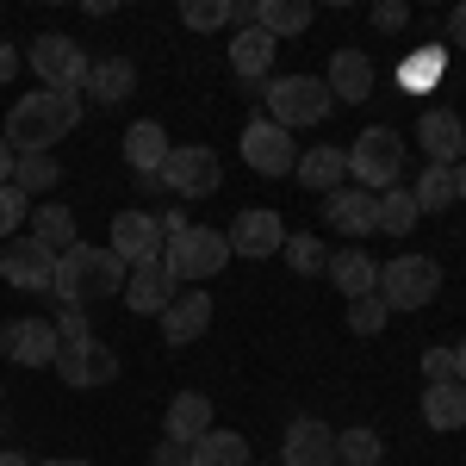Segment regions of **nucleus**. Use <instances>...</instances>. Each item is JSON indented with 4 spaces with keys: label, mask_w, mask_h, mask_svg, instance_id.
<instances>
[{
    "label": "nucleus",
    "mask_w": 466,
    "mask_h": 466,
    "mask_svg": "<svg viewBox=\"0 0 466 466\" xmlns=\"http://www.w3.org/2000/svg\"><path fill=\"white\" fill-rule=\"evenodd\" d=\"M280 466H336V430L323 417H292L280 435Z\"/></svg>",
    "instance_id": "15"
},
{
    "label": "nucleus",
    "mask_w": 466,
    "mask_h": 466,
    "mask_svg": "<svg viewBox=\"0 0 466 466\" xmlns=\"http://www.w3.org/2000/svg\"><path fill=\"white\" fill-rule=\"evenodd\" d=\"M454 199H466V156L454 162Z\"/></svg>",
    "instance_id": "50"
},
{
    "label": "nucleus",
    "mask_w": 466,
    "mask_h": 466,
    "mask_svg": "<svg viewBox=\"0 0 466 466\" xmlns=\"http://www.w3.org/2000/svg\"><path fill=\"white\" fill-rule=\"evenodd\" d=\"M175 292H180V280L162 268V255H156V261H137V268L125 274V292H118V299H125L137 318H162V311L175 305Z\"/></svg>",
    "instance_id": "12"
},
{
    "label": "nucleus",
    "mask_w": 466,
    "mask_h": 466,
    "mask_svg": "<svg viewBox=\"0 0 466 466\" xmlns=\"http://www.w3.org/2000/svg\"><path fill=\"white\" fill-rule=\"evenodd\" d=\"M441 69H448L441 44H423V50H410V56H404V63L392 69V81L404 87V94H430L435 81H441Z\"/></svg>",
    "instance_id": "30"
},
{
    "label": "nucleus",
    "mask_w": 466,
    "mask_h": 466,
    "mask_svg": "<svg viewBox=\"0 0 466 466\" xmlns=\"http://www.w3.org/2000/svg\"><path fill=\"white\" fill-rule=\"evenodd\" d=\"M417 144H423V156H430V168H454L466 149V118L448 106H430L423 118H417Z\"/></svg>",
    "instance_id": "17"
},
{
    "label": "nucleus",
    "mask_w": 466,
    "mask_h": 466,
    "mask_svg": "<svg viewBox=\"0 0 466 466\" xmlns=\"http://www.w3.org/2000/svg\"><path fill=\"white\" fill-rule=\"evenodd\" d=\"M44 466H94V461H44Z\"/></svg>",
    "instance_id": "52"
},
{
    "label": "nucleus",
    "mask_w": 466,
    "mask_h": 466,
    "mask_svg": "<svg viewBox=\"0 0 466 466\" xmlns=\"http://www.w3.org/2000/svg\"><path fill=\"white\" fill-rule=\"evenodd\" d=\"M423 423L430 430H466V386L461 380L423 386Z\"/></svg>",
    "instance_id": "28"
},
{
    "label": "nucleus",
    "mask_w": 466,
    "mask_h": 466,
    "mask_svg": "<svg viewBox=\"0 0 466 466\" xmlns=\"http://www.w3.org/2000/svg\"><path fill=\"white\" fill-rule=\"evenodd\" d=\"M162 224H156V212H118L112 218V237H106V249L125 261V268H137V261H156L162 255Z\"/></svg>",
    "instance_id": "13"
},
{
    "label": "nucleus",
    "mask_w": 466,
    "mask_h": 466,
    "mask_svg": "<svg viewBox=\"0 0 466 466\" xmlns=\"http://www.w3.org/2000/svg\"><path fill=\"white\" fill-rule=\"evenodd\" d=\"M156 224H162V237H180V230H187L193 218H187V206H180V199H168V206L156 212Z\"/></svg>",
    "instance_id": "44"
},
{
    "label": "nucleus",
    "mask_w": 466,
    "mask_h": 466,
    "mask_svg": "<svg viewBox=\"0 0 466 466\" xmlns=\"http://www.w3.org/2000/svg\"><path fill=\"white\" fill-rule=\"evenodd\" d=\"M0 398H6V392H0Z\"/></svg>",
    "instance_id": "53"
},
{
    "label": "nucleus",
    "mask_w": 466,
    "mask_h": 466,
    "mask_svg": "<svg viewBox=\"0 0 466 466\" xmlns=\"http://www.w3.org/2000/svg\"><path fill=\"white\" fill-rule=\"evenodd\" d=\"M0 280L19 292H50L56 287V255L44 249L32 230H19V237L0 243Z\"/></svg>",
    "instance_id": "9"
},
{
    "label": "nucleus",
    "mask_w": 466,
    "mask_h": 466,
    "mask_svg": "<svg viewBox=\"0 0 466 466\" xmlns=\"http://www.w3.org/2000/svg\"><path fill=\"white\" fill-rule=\"evenodd\" d=\"M32 237L50 255H63V249H75V243H81V237H75V212H69V206H56V199L32 206Z\"/></svg>",
    "instance_id": "29"
},
{
    "label": "nucleus",
    "mask_w": 466,
    "mask_h": 466,
    "mask_svg": "<svg viewBox=\"0 0 466 466\" xmlns=\"http://www.w3.org/2000/svg\"><path fill=\"white\" fill-rule=\"evenodd\" d=\"M19 63H25V56H19V50L0 37V81H13V75H19Z\"/></svg>",
    "instance_id": "45"
},
{
    "label": "nucleus",
    "mask_w": 466,
    "mask_h": 466,
    "mask_svg": "<svg viewBox=\"0 0 466 466\" xmlns=\"http://www.w3.org/2000/svg\"><path fill=\"white\" fill-rule=\"evenodd\" d=\"M243 162H249L255 175H292V168H299L292 131H280L274 118H249V125H243Z\"/></svg>",
    "instance_id": "11"
},
{
    "label": "nucleus",
    "mask_w": 466,
    "mask_h": 466,
    "mask_svg": "<svg viewBox=\"0 0 466 466\" xmlns=\"http://www.w3.org/2000/svg\"><path fill=\"white\" fill-rule=\"evenodd\" d=\"M386 461V441H380V430H367V423H355V430H336V466H380Z\"/></svg>",
    "instance_id": "32"
},
{
    "label": "nucleus",
    "mask_w": 466,
    "mask_h": 466,
    "mask_svg": "<svg viewBox=\"0 0 466 466\" xmlns=\"http://www.w3.org/2000/svg\"><path fill=\"white\" fill-rule=\"evenodd\" d=\"M454 380H461V386H466V336H461V342H454Z\"/></svg>",
    "instance_id": "49"
},
{
    "label": "nucleus",
    "mask_w": 466,
    "mask_h": 466,
    "mask_svg": "<svg viewBox=\"0 0 466 466\" xmlns=\"http://www.w3.org/2000/svg\"><path fill=\"white\" fill-rule=\"evenodd\" d=\"M417 199H410V187H404V180H398V187H386V193H380V230H386V237H410V230H417Z\"/></svg>",
    "instance_id": "33"
},
{
    "label": "nucleus",
    "mask_w": 466,
    "mask_h": 466,
    "mask_svg": "<svg viewBox=\"0 0 466 466\" xmlns=\"http://www.w3.org/2000/svg\"><path fill=\"white\" fill-rule=\"evenodd\" d=\"M212 329V299H206V287H180L175 305L162 311V342L168 349H187V342H199Z\"/></svg>",
    "instance_id": "18"
},
{
    "label": "nucleus",
    "mask_w": 466,
    "mask_h": 466,
    "mask_svg": "<svg viewBox=\"0 0 466 466\" xmlns=\"http://www.w3.org/2000/svg\"><path fill=\"white\" fill-rule=\"evenodd\" d=\"M180 25H187V32H218V25H230V0H180Z\"/></svg>",
    "instance_id": "37"
},
{
    "label": "nucleus",
    "mask_w": 466,
    "mask_h": 466,
    "mask_svg": "<svg viewBox=\"0 0 466 466\" xmlns=\"http://www.w3.org/2000/svg\"><path fill=\"white\" fill-rule=\"evenodd\" d=\"M448 37L466 50V6H454V13H448Z\"/></svg>",
    "instance_id": "46"
},
{
    "label": "nucleus",
    "mask_w": 466,
    "mask_h": 466,
    "mask_svg": "<svg viewBox=\"0 0 466 466\" xmlns=\"http://www.w3.org/2000/svg\"><path fill=\"white\" fill-rule=\"evenodd\" d=\"M274 50H280V44L261 32V25H243V32L230 37V69H237V81H249V87H268Z\"/></svg>",
    "instance_id": "22"
},
{
    "label": "nucleus",
    "mask_w": 466,
    "mask_h": 466,
    "mask_svg": "<svg viewBox=\"0 0 466 466\" xmlns=\"http://www.w3.org/2000/svg\"><path fill=\"white\" fill-rule=\"evenodd\" d=\"M404 25H410V6L404 0H380L373 6V32H404Z\"/></svg>",
    "instance_id": "42"
},
{
    "label": "nucleus",
    "mask_w": 466,
    "mask_h": 466,
    "mask_svg": "<svg viewBox=\"0 0 466 466\" xmlns=\"http://www.w3.org/2000/svg\"><path fill=\"white\" fill-rule=\"evenodd\" d=\"M423 380H430V386L454 380V342H435V349H423Z\"/></svg>",
    "instance_id": "41"
},
{
    "label": "nucleus",
    "mask_w": 466,
    "mask_h": 466,
    "mask_svg": "<svg viewBox=\"0 0 466 466\" xmlns=\"http://www.w3.org/2000/svg\"><path fill=\"white\" fill-rule=\"evenodd\" d=\"M386 318H392V311H386V299H380V292L349 299V329H355V336H380V329H386Z\"/></svg>",
    "instance_id": "38"
},
{
    "label": "nucleus",
    "mask_w": 466,
    "mask_h": 466,
    "mask_svg": "<svg viewBox=\"0 0 466 466\" xmlns=\"http://www.w3.org/2000/svg\"><path fill=\"white\" fill-rule=\"evenodd\" d=\"M323 218H329V230H342V237H373V230H380V193L342 180L336 193H323Z\"/></svg>",
    "instance_id": "14"
},
{
    "label": "nucleus",
    "mask_w": 466,
    "mask_h": 466,
    "mask_svg": "<svg viewBox=\"0 0 466 466\" xmlns=\"http://www.w3.org/2000/svg\"><path fill=\"white\" fill-rule=\"evenodd\" d=\"M410 199H417V212H448L454 206V168H423Z\"/></svg>",
    "instance_id": "36"
},
{
    "label": "nucleus",
    "mask_w": 466,
    "mask_h": 466,
    "mask_svg": "<svg viewBox=\"0 0 466 466\" xmlns=\"http://www.w3.org/2000/svg\"><path fill=\"white\" fill-rule=\"evenodd\" d=\"M25 63L37 69V81L50 87V94H81V81H87V50L75 44L69 32H44L32 37V50H25Z\"/></svg>",
    "instance_id": "7"
},
{
    "label": "nucleus",
    "mask_w": 466,
    "mask_h": 466,
    "mask_svg": "<svg viewBox=\"0 0 466 466\" xmlns=\"http://www.w3.org/2000/svg\"><path fill=\"white\" fill-rule=\"evenodd\" d=\"M168 131L156 125V118H137L131 131H125V162L137 168V175H162V162H168Z\"/></svg>",
    "instance_id": "26"
},
{
    "label": "nucleus",
    "mask_w": 466,
    "mask_h": 466,
    "mask_svg": "<svg viewBox=\"0 0 466 466\" xmlns=\"http://www.w3.org/2000/svg\"><path fill=\"white\" fill-rule=\"evenodd\" d=\"M280 255H287V268H292V274H323V268H329V249H323L311 230H287Z\"/></svg>",
    "instance_id": "35"
},
{
    "label": "nucleus",
    "mask_w": 466,
    "mask_h": 466,
    "mask_svg": "<svg viewBox=\"0 0 466 466\" xmlns=\"http://www.w3.org/2000/svg\"><path fill=\"white\" fill-rule=\"evenodd\" d=\"M56 323V349H75V342H94V323H87V311H63Z\"/></svg>",
    "instance_id": "40"
},
{
    "label": "nucleus",
    "mask_w": 466,
    "mask_h": 466,
    "mask_svg": "<svg viewBox=\"0 0 466 466\" xmlns=\"http://www.w3.org/2000/svg\"><path fill=\"white\" fill-rule=\"evenodd\" d=\"M13 162H19V156H13V144H6V137H0V187H13Z\"/></svg>",
    "instance_id": "47"
},
{
    "label": "nucleus",
    "mask_w": 466,
    "mask_h": 466,
    "mask_svg": "<svg viewBox=\"0 0 466 466\" xmlns=\"http://www.w3.org/2000/svg\"><path fill=\"white\" fill-rule=\"evenodd\" d=\"M342 299H367V292H380V261L360 249H329V268H323Z\"/></svg>",
    "instance_id": "24"
},
{
    "label": "nucleus",
    "mask_w": 466,
    "mask_h": 466,
    "mask_svg": "<svg viewBox=\"0 0 466 466\" xmlns=\"http://www.w3.org/2000/svg\"><path fill=\"white\" fill-rule=\"evenodd\" d=\"M268 112L261 118H274L280 131H299V125H323L329 118V87H323V75H274L268 87Z\"/></svg>",
    "instance_id": "4"
},
{
    "label": "nucleus",
    "mask_w": 466,
    "mask_h": 466,
    "mask_svg": "<svg viewBox=\"0 0 466 466\" xmlns=\"http://www.w3.org/2000/svg\"><path fill=\"white\" fill-rule=\"evenodd\" d=\"M404 175V137L392 125H367L355 144H349V180L367 187V193H386Z\"/></svg>",
    "instance_id": "5"
},
{
    "label": "nucleus",
    "mask_w": 466,
    "mask_h": 466,
    "mask_svg": "<svg viewBox=\"0 0 466 466\" xmlns=\"http://www.w3.org/2000/svg\"><path fill=\"white\" fill-rule=\"evenodd\" d=\"M299 187H311V193H336L342 180H349V144H318L299 156Z\"/></svg>",
    "instance_id": "23"
},
{
    "label": "nucleus",
    "mask_w": 466,
    "mask_h": 466,
    "mask_svg": "<svg viewBox=\"0 0 466 466\" xmlns=\"http://www.w3.org/2000/svg\"><path fill=\"white\" fill-rule=\"evenodd\" d=\"M311 19H318V6L311 0H255V25L274 37H299V32H311Z\"/></svg>",
    "instance_id": "27"
},
{
    "label": "nucleus",
    "mask_w": 466,
    "mask_h": 466,
    "mask_svg": "<svg viewBox=\"0 0 466 466\" xmlns=\"http://www.w3.org/2000/svg\"><path fill=\"white\" fill-rule=\"evenodd\" d=\"M0 355L19 367H50L56 360V323L50 318H13L0 329Z\"/></svg>",
    "instance_id": "16"
},
{
    "label": "nucleus",
    "mask_w": 466,
    "mask_h": 466,
    "mask_svg": "<svg viewBox=\"0 0 466 466\" xmlns=\"http://www.w3.org/2000/svg\"><path fill=\"white\" fill-rule=\"evenodd\" d=\"M56 380L75 386V392H87V386H112L118 380V355H112L106 342L94 336V342H75V349H56Z\"/></svg>",
    "instance_id": "10"
},
{
    "label": "nucleus",
    "mask_w": 466,
    "mask_h": 466,
    "mask_svg": "<svg viewBox=\"0 0 466 466\" xmlns=\"http://www.w3.org/2000/svg\"><path fill=\"white\" fill-rule=\"evenodd\" d=\"M81 112H87L81 94H50V87H37V94H25V100H13L0 137L13 144V156H50V149L81 125Z\"/></svg>",
    "instance_id": "1"
},
{
    "label": "nucleus",
    "mask_w": 466,
    "mask_h": 466,
    "mask_svg": "<svg viewBox=\"0 0 466 466\" xmlns=\"http://www.w3.org/2000/svg\"><path fill=\"white\" fill-rule=\"evenodd\" d=\"M162 187H168V199H206L224 187V162H218V149L206 144H175L168 149V162H162Z\"/></svg>",
    "instance_id": "8"
},
{
    "label": "nucleus",
    "mask_w": 466,
    "mask_h": 466,
    "mask_svg": "<svg viewBox=\"0 0 466 466\" xmlns=\"http://www.w3.org/2000/svg\"><path fill=\"white\" fill-rule=\"evenodd\" d=\"M0 466H32V461H25L19 448H0Z\"/></svg>",
    "instance_id": "51"
},
{
    "label": "nucleus",
    "mask_w": 466,
    "mask_h": 466,
    "mask_svg": "<svg viewBox=\"0 0 466 466\" xmlns=\"http://www.w3.org/2000/svg\"><path fill=\"white\" fill-rule=\"evenodd\" d=\"M206 430H212V398L206 392H175L168 398V417H162V435H168V441H187V448H193Z\"/></svg>",
    "instance_id": "25"
},
{
    "label": "nucleus",
    "mask_w": 466,
    "mask_h": 466,
    "mask_svg": "<svg viewBox=\"0 0 466 466\" xmlns=\"http://www.w3.org/2000/svg\"><path fill=\"white\" fill-rule=\"evenodd\" d=\"M56 180H63V162H56V156H19V162H13V187H19L25 199L50 193Z\"/></svg>",
    "instance_id": "34"
},
{
    "label": "nucleus",
    "mask_w": 466,
    "mask_h": 466,
    "mask_svg": "<svg viewBox=\"0 0 466 466\" xmlns=\"http://www.w3.org/2000/svg\"><path fill=\"white\" fill-rule=\"evenodd\" d=\"M19 224H32V199L19 187H0V243L19 237Z\"/></svg>",
    "instance_id": "39"
},
{
    "label": "nucleus",
    "mask_w": 466,
    "mask_h": 466,
    "mask_svg": "<svg viewBox=\"0 0 466 466\" xmlns=\"http://www.w3.org/2000/svg\"><path fill=\"white\" fill-rule=\"evenodd\" d=\"M230 261H237V255H230V237L212 230V224H187L180 237L162 243V268L175 274L180 287H206L218 268H230Z\"/></svg>",
    "instance_id": "3"
},
{
    "label": "nucleus",
    "mask_w": 466,
    "mask_h": 466,
    "mask_svg": "<svg viewBox=\"0 0 466 466\" xmlns=\"http://www.w3.org/2000/svg\"><path fill=\"white\" fill-rule=\"evenodd\" d=\"M131 94H137V63L131 56H106L81 81V100H94V106H125Z\"/></svg>",
    "instance_id": "21"
},
{
    "label": "nucleus",
    "mask_w": 466,
    "mask_h": 466,
    "mask_svg": "<svg viewBox=\"0 0 466 466\" xmlns=\"http://www.w3.org/2000/svg\"><path fill=\"white\" fill-rule=\"evenodd\" d=\"M224 237H230V255L268 261V255H280V243H287V224H280V212H243Z\"/></svg>",
    "instance_id": "19"
},
{
    "label": "nucleus",
    "mask_w": 466,
    "mask_h": 466,
    "mask_svg": "<svg viewBox=\"0 0 466 466\" xmlns=\"http://www.w3.org/2000/svg\"><path fill=\"white\" fill-rule=\"evenodd\" d=\"M137 193H144V199H156V193H168V187H162V175H137Z\"/></svg>",
    "instance_id": "48"
},
{
    "label": "nucleus",
    "mask_w": 466,
    "mask_h": 466,
    "mask_svg": "<svg viewBox=\"0 0 466 466\" xmlns=\"http://www.w3.org/2000/svg\"><path fill=\"white\" fill-rule=\"evenodd\" d=\"M323 87H329V100H349L360 106L367 94H373V63H367V50H329V75H323Z\"/></svg>",
    "instance_id": "20"
},
{
    "label": "nucleus",
    "mask_w": 466,
    "mask_h": 466,
    "mask_svg": "<svg viewBox=\"0 0 466 466\" xmlns=\"http://www.w3.org/2000/svg\"><path fill=\"white\" fill-rule=\"evenodd\" d=\"M435 292H441V268H435L430 255H392V261L380 268V299H386V311H423Z\"/></svg>",
    "instance_id": "6"
},
{
    "label": "nucleus",
    "mask_w": 466,
    "mask_h": 466,
    "mask_svg": "<svg viewBox=\"0 0 466 466\" xmlns=\"http://www.w3.org/2000/svg\"><path fill=\"white\" fill-rule=\"evenodd\" d=\"M125 261L112 249H100V243H75V249L56 255V299H63V311H87L94 299H118L125 292Z\"/></svg>",
    "instance_id": "2"
},
{
    "label": "nucleus",
    "mask_w": 466,
    "mask_h": 466,
    "mask_svg": "<svg viewBox=\"0 0 466 466\" xmlns=\"http://www.w3.org/2000/svg\"><path fill=\"white\" fill-rule=\"evenodd\" d=\"M193 466H249V441L237 430H206L199 441H193Z\"/></svg>",
    "instance_id": "31"
},
{
    "label": "nucleus",
    "mask_w": 466,
    "mask_h": 466,
    "mask_svg": "<svg viewBox=\"0 0 466 466\" xmlns=\"http://www.w3.org/2000/svg\"><path fill=\"white\" fill-rule=\"evenodd\" d=\"M149 461H156V466H193V448H187V441H168V435H162V448H156Z\"/></svg>",
    "instance_id": "43"
}]
</instances>
